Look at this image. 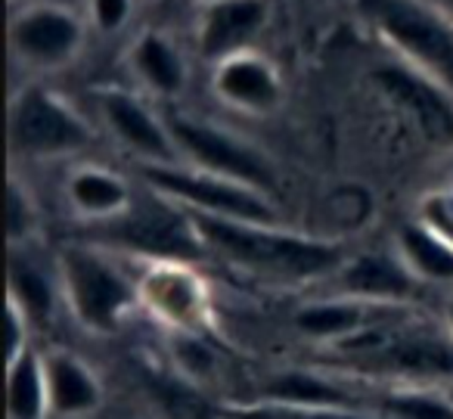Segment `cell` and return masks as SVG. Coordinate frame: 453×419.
<instances>
[{
	"mask_svg": "<svg viewBox=\"0 0 453 419\" xmlns=\"http://www.w3.org/2000/svg\"><path fill=\"white\" fill-rule=\"evenodd\" d=\"M444 320H447V323H444V330H447V332H450V336H453V299H450V301H447V305H444Z\"/></svg>",
	"mask_w": 453,
	"mask_h": 419,
	"instance_id": "obj_29",
	"label": "cell"
},
{
	"mask_svg": "<svg viewBox=\"0 0 453 419\" xmlns=\"http://www.w3.org/2000/svg\"><path fill=\"white\" fill-rule=\"evenodd\" d=\"M298 332L317 342H348V338L370 332L382 323H370V307L357 299H339V301H317L296 314Z\"/></svg>",
	"mask_w": 453,
	"mask_h": 419,
	"instance_id": "obj_14",
	"label": "cell"
},
{
	"mask_svg": "<svg viewBox=\"0 0 453 419\" xmlns=\"http://www.w3.org/2000/svg\"><path fill=\"white\" fill-rule=\"evenodd\" d=\"M450 4H453V0H450Z\"/></svg>",
	"mask_w": 453,
	"mask_h": 419,
	"instance_id": "obj_31",
	"label": "cell"
},
{
	"mask_svg": "<svg viewBox=\"0 0 453 419\" xmlns=\"http://www.w3.org/2000/svg\"><path fill=\"white\" fill-rule=\"evenodd\" d=\"M26 326H28V317L19 311V307L10 301V307H7V332H4V348H7V363H13L16 357L22 354V351L28 348V332H26Z\"/></svg>",
	"mask_w": 453,
	"mask_h": 419,
	"instance_id": "obj_26",
	"label": "cell"
},
{
	"mask_svg": "<svg viewBox=\"0 0 453 419\" xmlns=\"http://www.w3.org/2000/svg\"><path fill=\"white\" fill-rule=\"evenodd\" d=\"M401 249L410 268L434 283H453V245L422 227H403Z\"/></svg>",
	"mask_w": 453,
	"mask_h": 419,
	"instance_id": "obj_21",
	"label": "cell"
},
{
	"mask_svg": "<svg viewBox=\"0 0 453 419\" xmlns=\"http://www.w3.org/2000/svg\"><path fill=\"white\" fill-rule=\"evenodd\" d=\"M7 413L10 419H44L50 413L47 367L32 345L7 363Z\"/></svg>",
	"mask_w": 453,
	"mask_h": 419,
	"instance_id": "obj_17",
	"label": "cell"
},
{
	"mask_svg": "<svg viewBox=\"0 0 453 419\" xmlns=\"http://www.w3.org/2000/svg\"><path fill=\"white\" fill-rule=\"evenodd\" d=\"M10 137L19 152L28 156H50V152L81 150L90 140V131L44 90H28L16 100L10 119Z\"/></svg>",
	"mask_w": 453,
	"mask_h": 419,
	"instance_id": "obj_7",
	"label": "cell"
},
{
	"mask_svg": "<svg viewBox=\"0 0 453 419\" xmlns=\"http://www.w3.org/2000/svg\"><path fill=\"white\" fill-rule=\"evenodd\" d=\"M65 289L72 311L84 326L96 332L119 330L121 314L131 307L134 289L119 270L88 249H69L63 258Z\"/></svg>",
	"mask_w": 453,
	"mask_h": 419,
	"instance_id": "obj_5",
	"label": "cell"
},
{
	"mask_svg": "<svg viewBox=\"0 0 453 419\" xmlns=\"http://www.w3.org/2000/svg\"><path fill=\"white\" fill-rule=\"evenodd\" d=\"M103 109H106L109 125H112V131L119 134L121 140H127V144L137 152H143V156L168 162L171 159L168 134L162 131V125H158L137 100H131V97H125V94H106L103 97Z\"/></svg>",
	"mask_w": 453,
	"mask_h": 419,
	"instance_id": "obj_16",
	"label": "cell"
},
{
	"mask_svg": "<svg viewBox=\"0 0 453 419\" xmlns=\"http://www.w3.org/2000/svg\"><path fill=\"white\" fill-rule=\"evenodd\" d=\"M376 81L382 84V90L388 97H395L416 121L419 128L434 140H453V103L447 100L444 90H438L434 84H428L426 78L413 75L407 69H388L376 72Z\"/></svg>",
	"mask_w": 453,
	"mask_h": 419,
	"instance_id": "obj_9",
	"label": "cell"
},
{
	"mask_svg": "<svg viewBox=\"0 0 453 419\" xmlns=\"http://www.w3.org/2000/svg\"><path fill=\"white\" fill-rule=\"evenodd\" d=\"M72 199L88 214H115L127 208V190L121 181L103 171H81L72 181Z\"/></svg>",
	"mask_w": 453,
	"mask_h": 419,
	"instance_id": "obj_24",
	"label": "cell"
},
{
	"mask_svg": "<svg viewBox=\"0 0 453 419\" xmlns=\"http://www.w3.org/2000/svg\"><path fill=\"white\" fill-rule=\"evenodd\" d=\"M13 41L19 53H26L35 63H59L78 44V26L65 13L57 10H38L16 22Z\"/></svg>",
	"mask_w": 453,
	"mask_h": 419,
	"instance_id": "obj_15",
	"label": "cell"
},
{
	"mask_svg": "<svg viewBox=\"0 0 453 419\" xmlns=\"http://www.w3.org/2000/svg\"><path fill=\"white\" fill-rule=\"evenodd\" d=\"M10 301L28 317V323H44L53 314V289L35 264L13 258L10 264Z\"/></svg>",
	"mask_w": 453,
	"mask_h": 419,
	"instance_id": "obj_22",
	"label": "cell"
},
{
	"mask_svg": "<svg viewBox=\"0 0 453 419\" xmlns=\"http://www.w3.org/2000/svg\"><path fill=\"white\" fill-rule=\"evenodd\" d=\"M171 137L189 152L208 171L226 177V181L242 183L252 190H273V171L265 159L249 146L236 144L234 137L214 131L199 121L171 119Z\"/></svg>",
	"mask_w": 453,
	"mask_h": 419,
	"instance_id": "obj_8",
	"label": "cell"
},
{
	"mask_svg": "<svg viewBox=\"0 0 453 419\" xmlns=\"http://www.w3.org/2000/svg\"><path fill=\"white\" fill-rule=\"evenodd\" d=\"M143 177L156 190L199 208L202 214L242 221V224H271L277 218V212L267 206L258 190L242 187V183L226 181V177H202V175H189V171L158 168V165L143 168Z\"/></svg>",
	"mask_w": 453,
	"mask_h": 419,
	"instance_id": "obj_6",
	"label": "cell"
},
{
	"mask_svg": "<svg viewBox=\"0 0 453 419\" xmlns=\"http://www.w3.org/2000/svg\"><path fill=\"white\" fill-rule=\"evenodd\" d=\"M273 419H385L379 413H366L364 407H320V410H292V407H273Z\"/></svg>",
	"mask_w": 453,
	"mask_h": 419,
	"instance_id": "obj_25",
	"label": "cell"
},
{
	"mask_svg": "<svg viewBox=\"0 0 453 419\" xmlns=\"http://www.w3.org/2000/svg\"><path fill=\"white\" fill-rule=\"evenodd\" d=\"M94 13L103 28H119L127 16V0H94Z\"/></svg>",
	"mask_w": 453,
	"mask_h": 419,
	"instance_id": "obj_28",
	"label": "cell"
},
{
	"mask_svg": "<svg viewBox=\"0 0 453 419\" xmlns=\"http://www.w3.org/2000/svg\"><path fill=\"white\" fill-rule=\"evenodd\" d=\"M134 59H137L140 75L156 90H162V94H177V90L183 88V66H180V59H177V53L171 50L162 38H156V35L143 38L137 53H134Z\"/></svg>",
	"mask_w": 453,
	"mask_h": 419,
	"instance_id": "obj_23",
	"label": "cell"
},
{
	"mask_svg": "<svg viewBox=\"0 0 453 419\" xmlns=\"http://www.w3.org/2000/svg\"><path fill=\"white\" fill-rule=\"evenodd\" d=\"M146 301L168 320L171 326L196 330L202 320V289L183 270H158L146 280Z\"/></svg>",
	"mask_w": 453,
	"mask_h": 419,
	"instance_id": "obj_18",
	"label": "cell"
},
{
	"mask_svg": "<svg viewBox=\"0 0 453 419\" xmlns=\"http://www.w3.org/2000/svg\"><path fill=\"white\" fill-rule=\"evenodd\" d=\"M218 90L236 106L271 109L277 103V75L258 59H230L218 72Z\"/></svg>",
	"mask_w": 453,
	"mask_h": 419,
	"instance_id": "obj_19",
	"label": "cell"
},
{
	"mask_svg": "<svg viewBox=\"0 0 453 419\" xmlns=\"http://www.w3.org/2000/svg\"><path fill=\"white\" fill-rule=\"evenodd\" d=\"M360 7L397 47L453 88V28L447 22L413 0H360Z\"/></svg>",
	"mask_w": 453,
	"mask_h": 419,
	"instance_id": "obj_4",
	"label": "cell"
},
{
	"mask_svg": "<svg viewBox=\"0 0 453 419\" xmlns=\"http://www.w3.org/2000/svg\"><path fill=\"white\" fill-rule=\"evenodd\" d=\"M339 351L342 367L366 376L376 373L419 388L453 385V336L447 330H401L382 323L342 342Z\"/></svg>",
	"mask_w": 453,
	"mask_h": 419,
	"instance_id": "obj_1",
	"label": "cell"
},
{
	"mask_svg": "<svg viewBox=\"0 0 453 419\" xmlns=\"http://www.w3.org/2000/svg\"><path fill=\"white\" fill-rule=\"evenodd\" d=\"M103 237L165 261H193L205 252V239L196 230L193 214H180L156 199H143L134 208H125V214L112 221Z\"/></svg>",
	"mask_w": 453,
	"mask_h": 419,
	"instance_id": "obj_3",
	"label": "cell"
},
{
	"mask_svg": "<svg viewBox=\"0 0 453 419\" xmlns=\"http://www.w3.org/2000/svg\"><path fill=\"white\" fill-rule=\"evenodd\" d=\"M47 367V394H50V413L57 416H84L100 407V382L78 357L53 351L44 357Z\"/></svg>",
	"mask_w": 453,
	"mask_h": 419,
	"instance_id": "obj_12",
	"label": "cell"
},
{
	"mask_svg": "<svg viewBox=\"0 0 453 419\" xmlns=\"http://www.w3.org/2000/svg\"><path fill=\"white\" fill-rule=\"evenodd\" d=\"M261 22H265L261 0H220L208 10L205 26H202V53L208 59L230 57L255 38Z\"/></svg>",
	"mask_w": 453,
	"mask_h": 419,
	"instance_id": "obj_10",
	"label": "cell"
},
{
	"mask_svg": "<svg viewBox=\"0 0 453 419\" xmlns=\"http://www.w3.org/2000/svg\"><path fill=\"white\" fill-rule=\"evenodd\" d=\"M376 413L385 419H453V400L444 388L403 385L379 394Z\"/></svg>",
	"mask_w": 453,
	"mask_h": 419,
	"instance_id": "obj_20",
	"label": "cell"
},
{
	"mask_svg": "<svg viewBox=\"0 0 453 419\" xmlns=\"http://www.w3.org/2000/svg\"><path fill=\"white\" fill-rule=\"evenodd\" d=\"M193 224L202 233L205 245L218 249L230 261L267 276L308 280V276H320L342 264V249L335 245L273 233L265 224H242V221L214 218V214L202 212L193 214Z\"/></svg>",
	"mask_w": 453,
	"mask_h": 419,
	"instance_id": "obj_2",
	"label": "cell"
},
{
	"mask_svg": "<svg viewBox=\"0 0 453 419\" xmlns=\"http://www.w3.org/2000/svg\"><path fill=\"white\" fill-rule=\"evenodd\" d=\"M265 398L273 407H292V410H320V407H360L351 394L333 379L314 369H283L273 376L265 388Z\"/></svg>",
	"mask_w": 453,
	"mask_h": 419,
	"instance_id": "obj_13",
	"label": "cell"
},
{
	"mask_svg": "<svg viewBox=\"0 0 453 419\" xmlns=\"http://www.w3.org/2000/svg\"><path fill=\"white\" fill-rule=\"evenodd\" d=\"M342 292L357 301H407L416 292L413 274L385 255H360L342 270Z\"/></svg>",
	"mask_w": 453,
	"mask_h": 419,
	"instance_id": "obj_11",
	"label": "cell"
},
{
	"mask_svg": "<svg viewBox=\"0 0 453 419\" xmlns=\"http://www.w3.org/2000/svg\"><path fill=\"white\" fill-rule=\"evenodd\" d=\"M444 394H447V398L453 400V385H447V388H444Z\"/></svg>",
	"mask_w": 453,
	"mask_h": 419,
	"instance_id": "obj_30",
	"label": "cell"
},
{
	"mask_svg": "<svg viewBox=\"0 0 453 419\" xmlns=\"http://www.w3.org/2000/svg\"><path fill=\"white\" fill-rule=\"evenodd\" d=\"M28 227H32V208H28V199L16 187H10V193H7V230H10V239L26 237Z\"/></svg>",
	"mask_w": 453,
	"mask_h": 419,
	"instance_id": "obj_27",
	"label": "cell"
}]
</instances>
